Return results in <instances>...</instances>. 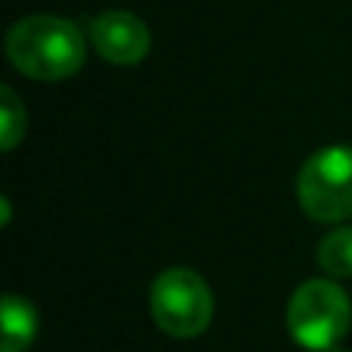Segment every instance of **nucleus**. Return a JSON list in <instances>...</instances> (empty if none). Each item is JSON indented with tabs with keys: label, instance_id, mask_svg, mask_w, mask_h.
Segmentation results:
<instances>
[{
	"label": "nucleus",
	"instance_id": "nucleus-9",
	"mask_svg": "<svg viewBox=\"0 0 352 352\" xmlns=\"http://www.w3.org/2000/svg\"><path fill=\"white\" fill-rule=\"evenodd\" d=\"M331 352H343V349H331Z\"/></svg>",
	"mask_w": 352,
	"mask_h": 352
},
{
	"label": "nucleus",
	"instance_id": "nucleus-8",
	"mask_svg": "<svg viewBox=\"0 0 352 352\" xmlns=\"http://www.w3.org/2000/svg\"><path fill=\"white\" fill-rule=\"evenodd\" d=\"M0 127H3V152H10L25 133V109L10 87L0 90Z\"/></svg>",
	"mask_w": 352,
	"mask_h": 352
},
{
	"label": "nucleus",
	"instance_id": "nucleus-2",
	"mask_svg": "<svg viewBox=\"0 0 352 352\" xmlns=\"http://www.w3.org/2000/svg\"><path fill=\"white\" fill-rule=\"evenodd\" d=\"M349 322H352L349 297L334 281L309 278L291 294L287 331L303 349L331 352L346 337Z\"/></svg>",
	"mask_w": 352,
	"mask_h": 352
},
{
	"label": "nucleus",
	"instance_id": "nucleus-7",
	"mask_svg": "<svg viewBox=\"0 0 352 352\" xmlns=\"http://www.w3.org/2000/svg\"><path fill=\"white\" fill-rule=\"evenodd\" d=\"M316 260L331 278H349L352 275V226L328 232L322 238V244H318Z\"/></svg>",
	"mask_w": 352,
	"mask_h": 352
},
{
	"label": "nucleus",
	"instance_id": "nucleus-4",
	"mask_svg": "<svg viewBox=\"0 0 352 352\" xmlns=\"http://www.w3.org/2000/svg\"><path fill=\"white\" fill-rule=\"evenodd\" d=\"M297 201L316 223H343L352 217V146L316 152L297 176Z\"/></svg>",
	"mask_w": 352,
	"mask_h": 352
},
{
	"label": "nucleus",
	"instance_id": "nucleus-6",
	"mask_svg": "<svg viewBox=\"0 0 352 352\" xmlns=\"http://www.w3.org/2000/svg\"><path fill=\"white\" fill-rule=\"evenodd\" d=\"M37 337V312L25 297L6 294L0 303V352H25Z\"/></svg>",
	"mask_w": 352,
	"mask_h": 352
},
{
	"label": "nucleus",
	"instance_id": "nucleus-3",
	"mask_svg": "<svg viewBox=\"0 0 352 352\" xmlns=\"http://www.w3.org/2000/svg\"><path fill=\"white\" fill-rule=\"evenodd\" d=\"M152 318L167 337L192 340L210 328L213 318V294L198 272L186 266H173L155 278L148 291Z\"/></svg>",
	"mask_w": 352,
	"mask_h": 352
},
{
	"label": "nucleus",
	"instance_id": "nucleus-1",
	"mask_svg": "<svg viewBox=\"0 0 352 352\" xmlns=\"http://www.w3.org/2000/svg\"><path fill=\"white\" fill-rule=\"evenodd\" d=\"M10 62L34 80H65L84 65V34L74 22L59 16L19 19L6 34Z\"/></svg>",
	"mask_w": 352,
	"mask_h": 352
},
{
	"label": "nucleus",
	"instance_id": "nucleus-5",
	"mask_svg": "<svg viewBox=\"0 0 352 352\" xmlns=\"http://www.w3.org/2000/svg\"><path fill=\"white\" fill-rule=\"evenodd\" d=\"M90 43L102 59L115 62V65H136L152 50V34L140 16L111 10L90 22Z\"/></svg>",
	"mask_w": 352,
	"mask_h": 352
}]
</instances>
